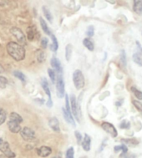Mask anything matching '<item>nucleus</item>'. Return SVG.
I'll use <instances>...</instances> for the list:
<instances>
[{"mask_svg":"<svg viewBox=\"0 0 142 158\" xmlns=\"http://www.w3.org/2000/svg\"><path fill=\"white\" fill-rule=\"evenodd\" d=\"M7 51L9 55L16 61L23 60L25 57V49L23 46L20 45L17 42H9L7 44Z\"/></svg>","mask_w":142,"mask_h":158,"instance_id":"obj_1","label":"nucleus"},{"mask_svg":"<svg viewBox=\"0 0 142 158\" xmlns=\"http://www.w3.org/2000/svg\"><path fill=\"white\" fill-rule=\"evenodd\" d=\"M73 82L77 89H82L84 86V77L81 70L76 69L73 73Z\"/></svg>","mask_w":142,"mask_h":158,"instance_id":"obj_2","label":"nucleus"},{"mask_svg":"<svg viewBox=\"0 0 142 158\" xmlns=\"http://www.w3.org/2000/svg\"><path fill=\"white\" fill-rule=\"evenodd\" d=\"M10 32H11L12 35L14 36L15 39L17 40V41L20 45L23 46L26 44V37H25V35L23 33V31L19 28L14 27V28H12L10 29Z\"/></svg>","mask_w":142,"mask_h":158,"instance_id":"obj_3","label":"nucleus"},{"mask_svg":"<svg viewBox=\"0 0 142 158\" xmlns=\"http://www.w3.org/2000/svg\"><path fill=\"white\" fill-rule=\"evenodd\" d=\"M56 91H57V95L59 98H63L64 96V82L63 75L60 74H58L56 75Z\"/></svg>","mask_w":142,"mask_h":158,"instance_id":"obj_4","label":"nucleus"},{"mask_svg":"<svg viewBox=\"0 0 142 158\" xmlns=\"http://www.w3.org/2000/svg\"><path fill=\"white\" fill-rule=\"evenodd\" d=\"M70 103L71 104V106H70L71 113H72L73 115L75 116L76 120L79 122L80 121V120H79V117H80V110H79V105L77 104L76 98L75 97V95H71L70 96Z\"/></svg>","mask_w":142,"mask_h":158,"instance_id":"obj_5","label":"nucleus"},{"mask_svg":"<svg viewBox=\"0 0 142 158\" xmlns=\"http://www.w3.org/2000/svg\"><path fill=\"white\" fill-rule=\"evenodd\" d=\"M0 152H3V155L7 158H14L16 156L15 153L13 152L12 150L10 149L9 142L3 141V140L0 141Z\"/></svg>","mask_w":142,"mask_h":158,"instance_id":"obj_6","label":"nucleus"},{"mask_svg":"<svg viewBox=\"0 0 142 158\" xmlns=\"http://www.w3.org/2000/svg\"><path fill=\"white\" fill-rule=\"evenodd\" d=\"M20 135L24 141H31L35 138V132L29 127H23L20 131Z\"/></svg>","mask_w":142,"mask_h":158,"instance_id":"obj_7","label":"nucleus"},{"mask_svg":"<svg viewBox=\"0 0 142 158\" xmlns=\"http://www.w3.org/2000/svg\"><path fill=\"white\" fill-rule=\"evenodd\" d=\"M101 127L105 132L110 134L112 137H116L118 135V132H117V130L116 129V127H114L112 124H110V122H106V121L102 122Z\"/></svg>","mask_w":142,"mask_h":158,"instance_id":"obj_8","label":"nucleus"},{"mask_svg":"<svg viewBox=\"0 0 142 158\" xmlns=\"http://www.w3.org/2000/svg\"><path fill=\"white\" fill-rule=\"evenodd\" d=\"M137 50L133 55V60L136 64H137L140 66H142V46L140 44L139 41H136Z\"/></svg>","mask_w":142,"mask_h":158,"instance_id":"obj_9","label":"nucleus"},{"mask_svg":"<svg viewBox=\"0 0 142 158\" xmlns=\"http://www.w3.org/2000/svg\"><path fill=\"white\" fill-rule=\"evenodd\" d=\"M41 86L44 89V92L46 93V95L49 97V101L46 103L47 106L49 107V108H51L53 106L52 100H51V92H50V89H49V84H48V82H47L45 79H42V81H41Z\"/></svg>","mask_w":142,"mask_h":158,"instance_id":"obj_10","label":"nucleus"},{"mask_svg":"<svg viewBox=\"0 0 142 158\" xmlns=\"http://www.w3.org/2000/svg\"><path fill=\"white\" fill-rule=\"evenodd\" d=\"M50 64H51V66L55 69V71L57 72L58 74H60V75L63 74L62 64H61V62L59 59H57L56 57H53L50 60Z\"/></svg>","mask_w":142,"mask_h":158,"instance_id":"obj_11","label":"nucleus"},{"mask_svg":"<svg viewBox=\"0 0 142 158\" xmlns=\"http://www.w3.org/2000/svg\"><path fill=\"white\" fill-rule=\"evenodd\" d=\"M8 127H9V131L12 133H18L20 132L21 130H22L20 124L14 121H11V120L8 121Z\"/></svg>","mask_w":142,"mask_h":158,"instance_id":"obj_12","label":"nucleus"},{"mask_svg":"<svg viewBox=\"0 0 142 158\" xmlns=\"http://www.w3.org/2000/svg\"><path fill=\"white\" fill-rule=\"evenodd\" d=\"M36 152L39 156L41 157H47L48 156H49L51 153H52V149L49 147H41L37 148L36 150Z\"/></svg>","mask_w":142,"mask_h":158,"instance_id":"obj_13","label":"nucleus"},{"mask_svg":"<svg viewBox=\"0 0 142 158\" xmlns=\"http://www.w3.org/2000/svg\"><path fill=\"white\" fill-rule=\"evenodd\" d=\"M49 126L54 131L59 132L60 131V127H59V122L56 117H52L49 119Z\"/></svg>","mask_w":142,"mask_h":158,"instance_id":"obj_14","label":"nucleus"},{"mask_svg":"<svg viewBox=\"0 0 142 158\" xmlns=\"http://www.w3.org/2000/svg\"><path fill=\"white\" fill-rule=\"evenodd\" d=\"M82 147L85 152H89L90 150V147H91V138L90 137V135H88L87 134L84 135V139L82 140Z\"/></svg>","mask_w":142,"mask_h":158,"instance_id":"obj_15","label":"nucleus"},{"mask_svg":"<svg viewBox=\"0 0 142 158\" xmlns=\"http://www.w3.org/2000/svg\"><path fill=\"white\" fill-rule=\"evenodd\" d=\"M133 10L137 15H142V0H135L134 1Z\"/></svg>","mask_w":142,"mask_h":158,"instance_id":"obj_16","label":"nucleus"},{"mask_svg":"<svg viewBox=\"0 0 142 158\" xmlns=\"http://www.w3.org/2000/svg\"><path fill=\"white\" fill-rule=\"evenodd\" d=\"M122 142V144L124 145H128V146H131V147H136L139 144V141L136 139V138H129V139H121L120 140Z\"/></svg>","mask_w":142,"mask_h":158,"instance_id":"obj_17","label":"nucleus"},{"mask_svg":"<svg viewBox=\"0 0 142 158\" xmlns=\"http://www.w3.org/2000/svg\"><path fill=\"white\" fill-rule=\"evenodd\" d=\"M114 150H115L116 152H118L120 151H121L122 153L120 154V158H123L124 156H125V154H126L128 152L127 146H125L124 144H121L120 146H116V147H114Z\"/></svg>","mask_w":142,"mask_h":158,"instance_id":"obj_18","label":"nucleus"},{"mask_svg":"<svg viewBox=\"0 0 142 158\" xmlns=\"http://www.w3.org/2000/svg\"><path fill=\"white\" fill-rule=\"evenodd\" d=\"M120 62L121 64L122 68L125 69L127 66V58H126V53L124 49L120 51Z\"/></svg>","mask_w":142,"mask_h":158,"instance_id":"obj_19","label":"nucleus"},{"mask_svg":"<svg viewBox=\"0 0 142 158\" xmlns=\"http://www.w3.org/2000/svg\"><path fill=\"white\" fill-rule=\"evenodd\" d=\"M50 37H51V40H52V44H50V49H51L52 51L56 52L58 50L59 48V44L58 40H57V38L55 37L53 34L50 35Z\"/></svg>","mask_w":142,"mask_h":158,"instance_id":"obj_20","label":"nucleus"},{"mask_svg":"<svg viewBox=\"0 0 142 158\" xmlns=\"http://www.w3.org/2000/svg\"><path fill=\"white\" fill-rule=\"evenodd\" d=\"M9 120H11V121H14L18 123H22L23 122V118L20 115H18V113L16 112H12L9 115Z\"/></svg>","mask_w":142,"mask_h":158,"instance_id":"obj_21","label":"nucleus"},{"mask_svg":"<svg viewBox=\"0 0 142 158\" xmlns=\"http://www.w3.org/2000/svg\"><path fill=\"white\" fill-rule=\"evenodd\" d=\"M62 110H63V115H64V118L65 119V121H66L69 124H70L71 126H73V127H75V123L74 118L70 117V115H68V113H67V111L65 110V109H64V107L62 109Z\"/></svg>","mask_w":142,"mask_h":158,"instance_id":"obj_22","label":"nucleus"},{"mask_svg":"<svg viewBox=\"0 0 142 158\" xmlns=\"http://www.w3.org/2000/svg\"><path fill=\"white\" fill-rule=\"evenodd\" d=\"M83 44H84V45L90 51H93L94 49H95V45H94L93 42L92 40L89 39V38H86V39H84V40H83Z\"/></svg>","mask_w":142,"mask_h":158,"instance_id":"obj_23","label":"nucleus"},{"mask_svg":"<svg viewBox=\"0 0 142 158\" xmlns=\"http://www.w3.org/2000/svg\"><path fill=\"white\" fill-rule=\"evenodd\" d=\"M40 24H41V29H43V31L46 34V35H50L52 33H51V31H50V29H49V28L48 27V25H47L46 22L44 20V19H42V18H40Z\"/></svg>","mask_w":142,"mask_h":158,"instance_id":"obj_24","label":"nucleus"},{"mask_svg":"<svg viewBox=\"0 0 142 158\" xmlns=\"http://www.w3.org/2000/svg\"><path fill=\"white\" fill-rule=\"evenodd\" d=\"M43 13H44V16L47 19V20L49 21V23H53V16L51 12L49 11V9L48 8H46L45 6L43 7Z\"/></svg>","mask_w":142,"mask_h":158,"instance_id":"obj_25","label":"nucleus"},{"mask_svg":"<svg viewBox=\"0 0 142 158\" xmlns=\"http://www.w3.org/2000/svg\"><path fill=\"white\" fill-rule=\"evenodd\" d=\"M14 75L16 78H18L19 81H21V82H23V84L26 83V76L23 75V73H22L21 71L15 70V71H14Z\"/></svg>","mask_w":142,"mask_h":158,"instance_id":"obj_26","label":"nucleus"},{"mask_svg":"<svg viewBox=\"0 0 142 158\" xmlns=\"http://www.w3.org/2000/svg\"><path fill=\"white\" fill-rule=\"evenodd\" d=\"M72 51H73V47L71 44H68L66 46V49H65V59L66 60H70L71 55H72Z\"/></svg>","mask_w":142,"mask_h":158,"instance_id":"obj_27","label":"nucleus"},{"mask_svg":"<svg viewBox=\"0 0 142 158\" xmlns=\"http://www.w3.org/2000/svg\"><path fill=\"white\" fill-rule=\"evenodd\" d=\"M37 60L39 63H43L45 60V54L43 50H38L37 51Z\"/></svg>","mask_w":142,"mask_h":158,"instance_id":"obj_28","label":"nucleus"},{"mask_svg":"<svg viewBox=\"0 0 142 158\" xmlns=\"http://www.w3.org/2000/svg\"><path fill=\"white\" fill-rule=\"evenodd\" d=\"M131 91L133 92L134 95L138 99V100H142V92L140 90H139L138 89H136V87H131Z\"/></svg>","mask_w":142,"mask_h":158,"instance_id":"obj_29","label":"nucleus"},{"mask_svg":"<svg viewBox=\"0 0 142 158\" xmlns=\"http://www.w3.org/2000/svg\"><path fill=\"white\" fill-rule=\"evenodd\" d=\"M48 74L50 78V80L52 81L53 84H55L56 82V73L53 69H48Z\"/></svg>","mask_w":142,"mask_h":158,"instance_id":"obj_30","label":"nucleus"},{"mask_svg":"<svg viewBox=\"0 0 142 158\" xmlns=\"http://www.w3.org/2000/svg\"><path fill=\"white\" fill-rule=\"evenodd\" d=\"M6 119H7V114L6 111L3 109L0 108V126L3 125L5 122Z\"/></svg>","mask_w":142,"mask_h":158,"instance_id":"obj_31","label":"nucleus"},{"mask_svg":"<svg viewBox=\"0 0 142 158\" xmlns=\"http://www.w3.org/2000/svg\"><path fill=\"white\" fill-rule=\"evenodd\" d=\"M120 128L125 130L130 129L131 128V123L128 121H126V120H125V121H123L120 124Z\"/></svg>","mask_w":142,"mask_h":158,"instance_id":"obj_32","label":"nucleus"},{"mask_svg":"<svg viewBox=\"0 0 142 158\" xmlns=\"http://www.w3.org/2000/svg\"><path fill=\"white\" fill-rule=\"evenodd\" d=\"M132 104H133V106L136 107V109L137 110H139L140 112H142V103L141 102H140L138 101H136V100H132Z\"/></svg>","mask_w":142,"mask_h":158,"instance_id":"obj_33","label":"nucleus"},{"mask_svg":"<svg viewBox=\"0 0 142 158\" xmlns=\"http://www.w3.org/2000/svg\"><path fill=\"white\" fill-rule=\"evenodd\" d=\"M27 37H28V40H33L34 38V31L32 28H29L28 30H27Z\"/></svg>","mask_w":142,"mask_h":158,"instance_id":"obj_34","label":"nucleus"},{"mask_svg":"<svg viewBox=\"0 0 142 158\" xmlns=\"http://www.w3.org/2000/svg\"><path fill=\"white\" fill-rule=\"evenodd\" d=\"M7 85H8V80L5 77H3V76L1 75L0 76V87L2 89H4L7 86Z\"/></svg>","mask_w":142,"mask_h":158,"instance_id":"obj_35","label":"nucleus"},{"mask_svg":"<svg viewBox=\"0 0 142 158\" xmlns=\"http://www.w3.org/2000/svg\"><path fill=\"white\" fill-rule=\"evenodd\" d=\"M75 156V151L73 147H70L66 152V158H74Z\"/></svg>","mask_w":142,"mask_h":158,"instance_id":"obj_36","label":"nucleus"},{"mask_svg":"<svg viewBox=\"0 0 142 158\" xmlns=\"http://www.w3.org/2000/svg\"><path fill=\"white\" fill-rule=\"evenodd\" d=\"M95 34V29L92 25L89 26L87 29V31H86V35H88V37H92Z\"/></svg>","mask_w":142,"mask_h":158,"instance_id":"obj_37","label":"nucleus"},{"mask_svg":"<svg viewBox=\"0 0 142 158\" xmlns=\"http://www.w3.org/2000/svg\"><path fill=\"white\" fill-rule=\"evenodd\" d=\"M48 44H49L48 39L47 38H42V40H41V46H42V48L43 49H46Z\"/></svg>","mask_w":142,"mask_h":158,"instance_id":"obj_38","label":"nucleus"},{"mask_svg":"<svg viewBox=\"0 0 142 158\" xmlns=\"http://www.w3.org/2000/svg\"><path fill=\"white\" fill-rule=\"evenodd\" d=\"M75 135L76 137V140H77V142H78V144H81L82 142V135L81 134H80V132H79V131H76L75 132Z\"/></svg>","mask_w":142,"mask_h":158,"instance_id":"obj_39","label":"nucleus"},{"mask_svg":"<svg viewBox=\"0 0 142 158\" xmlns=\"http://www.w3.org/2000/svg\"><path fill=\"white\" fill-rule=\"evenodd\" d=\"M123 101H124V99H120V101H116V106H120L122 104H123Z\"/></svg>","mask_w":142,"mask_h":158,"instance_id":"obj_40","label":"nucleus"},{"mask_svg":"<svg viewBox=\"0 0 142 158\" xmlns=\"http://www.w3.org/2000/svg\"><path fill=\"white\" fill-rule=\"evenodd\" d=\"M107 141V140L105 139V141H103V144H102V146H101V147H100V149H99V152H101L102 150H103V148H104V146H105V144H106V143H105V141Z\"/></svg>","mask_w":142,"mask_h":158,"instance_id":"obj_41","label":"nucleus"},{"mask_svg":"<svg viewBox=\"0 0 142 158\" xmlns=\"http://www.w3.org/2000/svg\"><path fill=\"white\" fill-rule=\"evenodd\" d=\"M3 72H4V69H3V67L0 64V74H3Z\"/></svg>","mask_w":142,"mask_h":158,"instance_id":"obj_42","label":"nucleus"},{"mask_svg":"<svg viewBox=\"0 0 142 158\" xmlns=\"http://www.w3.org/2000/svg\"><path fill=\"white\" fill-rule=\"evenodd\" d=\"M127 158H136V156H135V155H131V156H129V157H127Z\"/></svg>","mask_w":142,"mask_h":158,"instance_id":"obj_43","label":"nucleus"},{"mask_svg":"<svg viewBox=\"0 0 142 158\" xmlns=\"http://www.w3.org/2000/svg\"><path fill=\"white\" fill-rule=\"evenodd\" d=\"M0 158H7L4 155H0Z\"/></svg>","mask_w":142,"mask_h":158,"instance_id":"obj_44","label":"nucleus"},{"mask_svg":"<svg viewBox=\"0 0 142 158\" xmlns=\"http://www.w3.org/2000/svg\"><path fill=\"white\" fill-rule=\"evenodd\" d=\"M55 158H60L59 156H57V157H55Z\"/></svg>","mask_w":142,"mask_h":158,"instance_id":"obj_45","label":"nucleus"},{"mask_svg":"<svg viewBox=\"0 0 142 158\" xmlns=\"http://www.w3.org/2000/svg\"><path fill=\"white\" fill-rule=\"evenodd\" d=\"M2 141V139H0V141Z\"/></svg>","mask_w":142,"mask_h":158,"instance_id":"obj_46","label":"nucleus"}]
</instances>
